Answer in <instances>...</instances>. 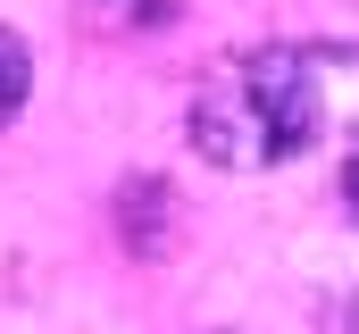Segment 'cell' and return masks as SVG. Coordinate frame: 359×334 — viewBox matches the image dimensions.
<instances>
[{
	"label": "cell",
	"instance_id": "7a4b0ae2",
	"mask_svg": "<svg viewBox=\"0 0 359 334\" xmlns=\"http://www.w3.org/2000/svg\"><path fill=\"white\" fill-rule=\"evenodd\" d=\"M25 92H34V59H25V42L0 25V126L25 109Z\"/></svg>",
	"mask_w": 359,
	"mask_h": 334
},
{
	"label": "cell",
	"instance_id": "6da1fadb",
	"mask_svg": "<svg viewBox=\"0 0 359 334\" xmlns=\"http://www.w3.org/2000/svg\"><path fill=\"white\" fill-rule=\"evenodd\" d=\"M326 134H359V51L276 42L243 51L192 92V142L217 167H276Z\"/></svg>",
	"mask_w": 359,
	"mask_h": 334
},
{
	"label": "cell",
	"instance_id": "3957f363",
	"mask_svg": "<svg viewBox=\"0 0 359 334\" xmlns=\"http://www.w3.org/2000/svg\"><path fill=\"white\" fill-rule=\"evenodd\" d=\"M343 192H351V218H359V159H351V175H343Z\"/></svg>",
	"mask_w": 359,
	"mask_h": 334
}]
</instances>
